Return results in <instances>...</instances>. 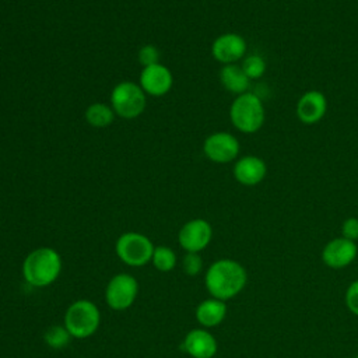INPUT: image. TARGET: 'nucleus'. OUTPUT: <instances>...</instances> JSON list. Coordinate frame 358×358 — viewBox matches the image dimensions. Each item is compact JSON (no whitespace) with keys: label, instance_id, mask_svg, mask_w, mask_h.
<instances>
[{"label":"nucleus","instance_id":"19","mask_svg":"<svg viewBox=\"0 0 358 358\" xmlns=\"http://www.w3.org/2000/svg\"><path fill=\"white\" fill-rule=\"evenodd\" d=\"M151 262L158 271L168 273L176 264V255L169 246H155Z\"/></svg>","mask_w":358,"mask_h":358},{"label":"nucleus","instance_id":"22","mask_svg":"<svg viewBox=\"0 0 358 358\" xmlns=\"http://www.w3.org/2000/svg\"><path fill=\"white\" fill-rule=\"evenodd\" d=\"M182 268L187 275H196L203 268V259L199 253H186L182 260Z\"/></svg>","mask_w":358,"mask_h":358},{"label":"nucleus","instance_id":"26","mask_svg":"<svg viewBox=\"0 0 358 358\" xmlns=\"http://www.w3.org/2000/svg\"><path fill=\"white\" fill-rule=\"evenodd\" d=\"M355 358H358V354H357V355H355Z\"/></svg>","mask_w":358,"mask_h":358},{"label":"nucleus","instance_id":"2","mask_svg":"<svg viewBox=\"0 0 358 358\" xmlns=\"http://www.w3.org/2000/svg\"><path fill=\"white\" fill-rule=\"evenodd\" d=\"M62 271L60 255L48 246L32 250L22 262L24 280L38 288L50 285L57 280Z\"/></svg>","mask_w":358,"mask_h":358},{"label":"nucleus","instance_id":"3","mask_svg":"<svg viewBox=\"0 0 358 358\" xmlns=\"http://www.w3.org/2000/svg\"><path fill=\"white\" fill-rule=\"evenodd\" d=\"M231 123L242 133H256L264 123V106L262 99L252 92L238 95L229 108Z\"/></svg>","mask_w":358,"mask_h":358},{"label":"nucleus","instance_id":"23","mask_svg":"<svg viewBox=\"0 0 358 358\" xmlns=\"http://www.w3.org/2000/svg\"><path fill=\"white\" fill-rule=\"evenodd\" d=\"M138 62L143 67L159 63V52L154 45H144L138 50Z\"/></svg>","mask_w":358,"mask_h":358},{"label":"nucleus","instance_id":"18","mask_svg":"<svg viewBox=\"0 0 358 358\" xmlns=\"http://www.w3.org/2000/svg\"><path fill=\"white\" fill-rule=\"evenodd\" d=\"M115 112L110 105H106L103 102H94L87 106L84 112V117L87 123L92 127L96 129H103L108 127L113 119H115Z\"/></svg>","mask_w":358,"mask_h":358},{"label":"nucleus","instance_id":"9","mask_svg":"<svg viewBox=\"0 0 358 358\" xmlns=\"http://www.w3.org/2000/svg\"><path fill=\"white\" fill-rule=\"evenodd\" d=\"M238 138L227 131L210 134L203 143L204 155L215 164H227L234 161L239 154Z\"/></svg>","mask_w":358,"mask_h":358},{"label":"nucleus","instance_id":"20","mask_svg":"<svg viewBox=\"0 0 358 358\" xmlns=\"http://www.w3.org/2000/svg\"><path fill=\"white\" fill-rule=\"evenodd\" d=\"M45 343L50 347V348H55V350H59V348H64L71 336L69 333V330L64 327V326H60V324H55V326H50L46 331H45Z\"/></svg>","mask_w":358,"mask_h":358},{"label":"nucleus","instance_id":"1","mask_svg":"<svg viewBox=\"0 0 358 358\" xmlns=\"http://www.w3.org/2000/svg\"><path fill=\"white\" fill-rule=\"evenodd\" d=\"M248 274L245 267L232 259L215 260L206 271L204 284L213 298L228 301L245 288Z\"/></svg>","mask_w":358,"mask_h":358},{"label":"nucleus","instance_id":"17","mask_svg":"<svg viewBox=\"0 0 358 358\" xmlns=\"http://www.w3.org/2000/svg\"><path fill=\"white\" fill-rule=\"evenodd\" d=\"M220 81L222 87L236 95H241L243 92H248L250 80L243 73L242 67L238 64H225L220 70Z\"/></svg>","mask_w":358,"mask_h":358},{"label":"nucleus","instance_id":"12","mask_svg":"<svg viewBox=\"0 0 358 358\" xmlns=\"http://www.w3.org/2000/svg\"><path fill=\"white\" fill-rule=\"evenodd\" d=\"M246 53V41L234 32L222 34L217 36L211 45L213 57L225 64H234L241 60Z\"/></svg>","mask_w":358,"mask_h":358},{"label":"nucleus","instance_id":"11","mask_svg":"<svg viewBox=\"0 0 358 358\" xmlns=\"http://www.w3.org/2000/svg\"><path fill=\"white\" fill-rule=\"evenodd\" d=\"M358 255V246L354 241L347 238H334L329 241L322 250L323 263L334 270L344 268L350 266Z\"/></svg>","mask_w":358,"mask_h":358},{"label":"nucleus","instance_id":"21","mask_svg":"<svg viewBox=\"0 0 358 358\" xmlns=\"http://www.w3.org/2000/svg\"><path fill=\"white\" fill-rule=\"evenodd\" d=\"M243 73L248 76L249 80L260 78L266 71V62L259 55H249L243 59L241 64Z\"/></svg>","mask_w":358,"mask_h":358},{"label":"nucleus","instance_id":"14","mask_svg":"<svg viewBox=\"0 0 358 358\" xmlns=\"http://www.w3.org/2000/svg\"><path fill=\"white\" fill-rule=\"evenodd\" d=\"M327 109L326 96L316 90L305 92L296 103V116L305 124H313L322 120Z\"/></svg>","mask_w":358,"mask_h":358},{"label":"nucleus","instance_id":"5","mask_svg":"<svg viewBox=\"0 0 358 358\" xmlns=\"http://www.w3.org/2000/svg\"><path fill=\"white\" fill-rule=\"evenodd\" d=\"M145 92L133 81L116 84L110 92V106L122 119H136L145 109Z\"/></svg>","mask_w":358,"mask_h":358},{"label":"nucleus","instance_id":"8","mask_svg":"<svg viewBox=\"0 0 358 358\" xmlns=\"http://www.w3.org/2000/svg\"><path fill=\"white\" fill-rule=\"evenodd\" d=\"M213 238V228L203 218H193L182 225L178 234V242L187 253H199L204 250Z\"/></svg>","mask_w":358,"mask_h":358},{"label":"nucleus","instance_id":"4","mask_svg":"<svg viewBox=\"0 0 358 358\" xmlns=\"http://www.w3.org/2000/svg\"><path fill=\"white\" fill-rule=\"evenodd\" d=\"M99 323V309L90 299H78L73 302L64 313V327L73 338L91 337L98 330Z\"/></svg>","mask_w":358,"mask_h":358},{"label":"nucleus","instance_id":"7","mask_svg":"<svg viewBox=\"0 0 358 358\" xmlns=\"http://www.w3.org/2000/svg\"><path fill=\"white\" fill-rule=\"evenodd\" d=\"M138 294L137 280L127 273L113 275L105 289V299L113 310H124L133 305Z\"/></svg>","mask_w":358,"mask_h":358},{"label":"nucleus","instance_id":"24","mask_svg":"<svg viewBox=\"0 0 358 358\" xmlns=\"http://www.w3.org/2000/svg\"><path fill=\"white\" fill-rule=\"evenodd\" d=\"M345 306L352 315L358 316V280H354L345 291Z\"/></svg>","mask_w":358,"mask_h":358},{"label":"nucleus","instance_id":"16","mask_svg":"<svg viewBox=\"0 0 358 358\" xmlns=\"http://www.w3.org/2000/svg\"><path fill=\"white\" fill-rule=\"evenodd\" d=\"M225 301L217 298H208L201 301L196 308V320L204 327L211 329L221 324L227 316Z\"/></svg>","mask_w":358,"mask_h":358},{"label":"nucleus","instance_id":"10","mask_svg":"<svg viewBox=\"0 0 358 358\" xmlns=\"http://www.w3.org/2000/svg\"><path fill=\"white\" fill-rule=\"evenodd\" d=\"M138 85L147 95L162 96L171 91L173 85V76L166 66L161 63L151 64L143 67L138 77Z\"/></svg>","mask_w":358,"mask_h":358},{"label":"nucleus","instance_id":"13","mask_svg":"<svg viewBox=\"0 0 358 358\" xmlns=\"http://www.w3.org/2000/svg\"><path fill=\"white\" fill-rule=\"evenodd\" d=\"M182 347L192 358H213L218 350L215 337L204 327L190 330L185 336Z\"/></svg>","mask_w":358,"mask_h":358},{"label":"nucleus","instance_id":"6","mask_svg":"<svg viewBox=\"0 0 358 358\" xmlns=\"http://www.w3.org/2000/svg\"><path fill=\"white\" fill-rule=\"evenodd\" d=\"M154 248L151 239L140 232H124L115 245L117 257L131 267H140L151 262Z\"/></svg>","mask_w":358,"mask_h":358},{"label":"nucleus","instance_id":"25","mask_svg":"<svg viewBox=\"0 0 358 358\" xmlns=\"http://www.w3.org/2000/svg\"><path fill=\"white\" fill-rule=\"evenodd\" d=\"M341 236L347 238L350 241H354V242L358 239V218L350 217L343 221Z\"/></svg>","mask_w":358,"mask_h":358},{"label":"nucleus","instance_id":"15","mask_svg":"<svg viewBox=\"0 0 358 358\" xmlns=\"http://www.w3.org/2000/svg\"><path fill=\"white\" fill-rule=\"evenodd\" d=\"M267 172L264 161L255 155L239 158L234 165V176L243 186H255L260 183Z\"/></svg>","mask_w":358,"mask_h":358}]
</instances>
